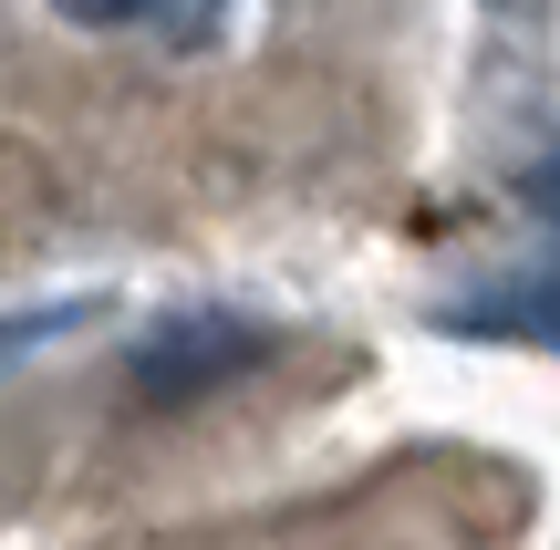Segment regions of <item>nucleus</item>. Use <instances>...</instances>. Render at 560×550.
Wrapping results in <instances>:
<instances>
[{
	"label": "nucleus",
	"mask_w": 560,
	"mask_h": 550,
	"mask_svg": "<svg viewBox=\"0 0 560 550\" xmlns=\"http://www.w3.org/2000/svg\"><path fill=\"white\" fill-rule=\"evenodd\" d=\"M270 343H280V332L249 323V312H229V302H187V312H166V323L136 343L125 385H136L145 406H198V395H219V385H240V374H260Z\"/></svg>",
	"instance_id": "1"
},
{
	"label": "nucleus",
	"mask_w": 560,
	"mask_h": 550,
	"mask_svg": "<svg viewBox=\"0 0 560 550\" xmlns=\"http://www.w3.org/2000/svg\"><path fill=\"white\" fill-rule=\"evenodd\" d=\"M446 332L560 353V260H540V270H509V281H488V291H467V302H446Z\"/></svg>",
	"instance_id": "2"
},
{
	"label": "nucleus",
	"mask_w": 560,
	"mask_h": 550,
	"mask_svg": "<svg viewBox=\"0 0 560 550\" xmlns=\"http://www.w3.org/2000/svg\"><path fill=\"white\" fill-rule=\"evenodd\" d=\"M52 11L83 21V32H156L166 52H208L229 0H52Z\"/></svg>",
	"instance_id": "3"
},
{
	"label": "nucleus",
	"mask_w": 560,
	"mask_h": 550,
	"mask_svg": "<svg viewBox=\"0 0 560 550\" xmlns=\"http://www.w3.org/2000/svg\"><path fill=\"white\" fill-rule=\"evenodd\" d=\"M73 323H94V302H32V312H0V364H11V353H32V343H52V332H73Z\"/></svg>",
	"instance_id": "4"
},
{
	"label": "nucleus",
	"mask_w": 560,
	"mask_h": 550,
	"mask_svg": "<svg viewBox=\"0 0 560 550\" xmlns=\"http://www.w3.org/2000/svg\"><path fill=\"white\" fill-rule=\"evenodd\" d=\"M520 208H529L540 229H560V145H550V156H540V166L520 177Z\"/></svg>",
	"instance_id": "5"
}]
</instances>
